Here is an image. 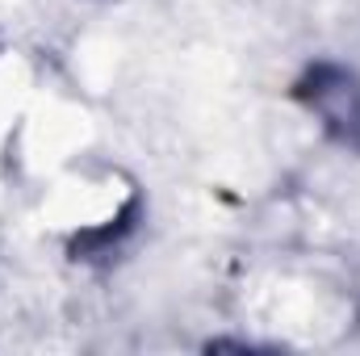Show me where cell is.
Returning <instances> with one entry per match:
<instances>
[{
  "instance_id": "cell-1",
  "label": "cell",
  "mask_w": 360,
  "mask_h": 356,
  "mask_svg": "<svg viewBox=\"0 0 360 356\" xmlns=\"http://www.w3.org/2000/svg\"><path fill=\"white\" fill-rule=\"evenodd\" d=\"M297 101L319 117V126L340 143L360 151V76L340 63H314L302 84Z\"/></svg>"
}]
</instances>
